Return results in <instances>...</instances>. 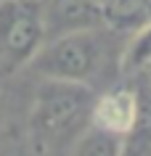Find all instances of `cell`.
<instances>
[{"mask_svg": "<svg viewBox=\"0 0 151 156\" xmlns=\"http://www.w3.org/2000/svg\"><path fill=\"white\" fill-rule=\"evenodd\" d=\"M93 90L88 85L61 82V80H45L37 87L34 106L29 114V130L34 140L45 146L59 143H74L82 130L90 127V106Z\"/></svg>", "mask_w": 151, "mask_h": 156, "instance_id": "obj_2", "label": "cell"}, {"mask_svg": "<svg viewBox=\"0 0 151 156\" xmlns=\"http://www.w3.org/2000/svg\"><path fill=\"white\" fill-rule=\"evenodd\" d=\"M42 42V0H0V69L29 66Z\"/></svg>", "mask_w": 151, "mask_h": 156, "instance_id": "obj_3", "label": "cell"}, {"mask_svg": "<svg viewBox=\"0 0 151 156\" xmlns=\"http://www.w3.org/2000/svg\"><path fill=\"white\" fill-rule=\"evenodd\" d=\"M101 24L117 34H130L133 29L151 21V0H95Z\"/></svg>", "mask_w": 151, "mask_h": 156, "instance_id": "obj_6", "label": "cell"}, {"mask_svg": "<svg viewBox=\"0 0 151 156\" xmlns=\"http://www.w3.org/2000/svg\"><path fill=\"white\" fill-rule=\"evenodd\" d=\"M72 156H125V140L103 130L88 127L74 138Z\"/></svg>", "mask_w": 151, "mask_h": 156, "instance_id": "obj_8", "label": "cell"}, {"mask_svg": "<svg viewBox=\"0 0 151 156\" xmlns=\"http://www.w3.org/2000/svg\"><path fill=\"white\" fill-rule=\"evenodd\" d=\"M114 34L117 32L106 27H93L82 32L50 37L42 42V48L37 50L29 66L42 80H61V82H77L90 87V82L106 72L111 61Z\"/></svg>", "mask_w": 151, "mask_h": 156, "instance_id": "obj_1", "label": "cell"}, {"mask_svg": "<svg viewBox=\"0 0 151 156\" xmlns=\"http://www.w3.org/2000/svg\"><path fill=\"white\" fill-rule=\"evenodd\" d=\"M119 72L127 77L151 74V21L133 29L119 50Z\"/></svg>", "mask_w": 151, "mask_h": 156, "instance_id": "obj_7", "label": "cell"}, {"mask_svg": "<svg viewBox=\"0 0 151 156\" xmlns=\"http://www.w3.org/2000/svg\"><path fill=\"white\" fill-rule=\"evenodd\" d=\"M42 21H45V40L103 27L95 0H42Z\"/></svg>", "mask_w": 151, "mask_h": 156, "instance_id": "obj_5", "label": "cell"}, {"mask_svg": "<svg viewBox=\"0 0 151 156\" xmlns=\"http://www.w3.org/2000/svg\"><path fill=\"white\" fill-rule=\"evenodd\" d=\"M141 119V93L130 85H114L93 98L90 127L117 138H130Z\"/></svg>", "mask_w": 151, "mask_h": 156, "instance_id": "obj_4", "label": "cell"}]
</instances>
